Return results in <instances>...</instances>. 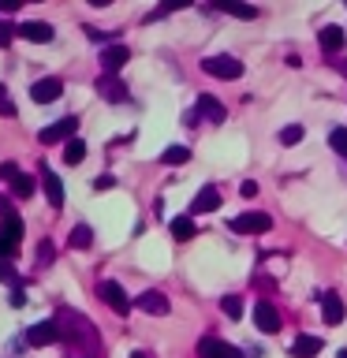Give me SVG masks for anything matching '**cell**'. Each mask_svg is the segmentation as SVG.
<instances>
[{
    "label": "cell",
    "instance_id": "26",
    "mask_svg": "<svg viewBox=\"0 0 347 358\" xmlns=\"http://www.w3.org/2000/svg\"><path fill=\"white\" fill-rule=\"evenodd\" d=\"M11 190H15V198H34V179L19 172L15 179H11Z\"/></svg>",
    "mask_w": 347,
    "mask_h": 358
},
{
    "label": "cell",
    "instance_id": "29",
    "mask_svg": "<svg viewBox=\"0 0 347 358\" xmlns=\"http://www.w3.org/2000/svg\"><path fill=\"white\" fill-rule=\"evenodd\" d=\"M15 34H19V27H11V22L0 19V49H4V45H11V38H15Z\"/></svg>",
    "mask_w": 347,
    "mask_h": 358
},
{
    "label": "cell",
    "instance_id": "39",
    "mask_svg": "<svg viewBox=\"0 0 347 358\" xmlns=\"http://www.w3.org/2000/svg\"><path fill=\"white\" fill-rule=\"evenodd\" d=\"M19 8V0H0V11H15Z\"/></svg>",
    "mask_w": 347,
    "mask_h": 358
},
{
    "label": "cell",
    "instance_id": "38",
    "mask_svg": "<svg viewBox=\"0 0 347 358\" xmlns=\"http://www.w3.org/2000/svg\"><path fill=\"white\" fill-rule=\"evenodd\" d=\"M112 183H116L112 176H97V179H94V190H108Z\"/></svg>",
    "mask_w": 347,
    "mask_h": 358
},
{
    "label": "cell",
    "instance_id": "23",
    "mask_svg": "<svg viewBox=\"0 0 347 358\" xmlns=\"http://www.w3.org/2000/svg\"><path fill=\"white\" fill-rule=\"evenodd\" d=\"M161 161L172 164V168H176V164H187V161H190V150H187V145H168V150L161 153Z\"/></svg>",
    "mask_w": 347,
    "mask_h": 358
},
{
    "label": "cell",
    "instance_id": "27",
    "mask_svg": "<svg viewBox=\"0 0 347 358\" xmlns=\"http://www.w3.org/2000/svg\"><path fill=\"white\" fill-rule=\"evenodd\" d=\"M329 145H332L340 157H347V127H336V131L329 134Z\"/></svg>",
    "mask_w": 347,
    "mask_h": 358
},
{
    "label": "cell",
    "instance_id": "6",
    "mask_svg": "<svg viewBox=\"0 0 347 358\" xmlns=\"http://www.w3.org/2000/svg\"><path fill=\"white\" fill-rule=\"evenodd\" d=\"M94 90H97L105 101H112V105H123V101H127V86H123L116 75H101Z\"/></svg>",
    "mask_w": 347,
    "mask_h": 358
},
{
    "label": "cell",
    "instance_id": "43",
    "mask_svg": "<svg viewBox=\"0 0 347 358\" xmlns=\"http://www.w3.org/2000/svg\"><path fill=\"white\" fill-rule=\"evenodd\" d=\"M4 213H11V209H8V201H4V198H0V217H4Z\"/></svg>",
    "mask_w": 347,
    "mask_h": 358
},
{
    "label": "cell",
    "instance_id": "12",
    "mask_svg": "<svg viewBox=\"0 0 347 358\" xmlns=\"http://www.w3.org/2000/svg\"><path fill=\"white\" fill-rule=\"evenodd\" d=\"M127 60H131V49H127V45H112V49L101 52V67H105V75H116Z\"/></svg>",
    "mask_w": 347,
    "mask_h": 358
},
{
    "label": "cell",
    "instance_id": "37",
    "mask_svg": "<svg viewBox=\"0 0 347 358\" xmlns=\"http://www.w3.org/2000/svg\"><path fill=\"white\" fill-rule=\"evenodd\" d=\"M239 194H243V198H254V194H257V183H254V179H246V183L239 187Z\"/></svg>",
    "mask_w": 347,
    "mask_h": 358
},
{
    "label": "cell",
    "instance_id": "15",
    "mask_svg": "<svg viewBox=\"0 0 347 358\" xmlns=\"http://www.w3.org/2000/svg\"><path fill=\"white\" fill-rule=\"evenodd\" d=\"M41 183H45V194H49V206L60 209V206H64V187H60V179H56L49 168H41Z\"/></svg>",
    "mask_w": 347,
    "mask_h": 358
},
{
    "label": "cell",
    "instance_id": "41",
    "mask_svg": "<svg viewBox=\"0 0 347 358\" xmlns=\"http://www.w3.org/2000/svg\"><path fill=\"white\" fill-rule=\"evenodd\" d=\"M332 67H336L340 75H347V60H332Z\"/></svg>",
    "mask_w": 347,
    "mask_h": 358
},
{
    "label": "cell",
    "instance_id": "34",
    "mask_svg": "<svg viewBox=\"0 0 347 358\" xmlns=\"http://www.w3.org/2000/svg\"><path fill=\"white\" fill-rule=\"evenodd\" d=\"M8 302H11L15 310H19V306H27V295H22V287H15V291H11V299H8Z\"/></svg>",
    "mask_w": 347,
    "mask_h": 358
},
{
    "label": "cell",
    "instance_id": "44",
    "mask_svg": "<svg viewBox=\"0 0 347 358\" xmlns=\"http://www.w3.org/2000/svg\"><path fill=\"white\" fill-rule=\"evenodd\" d=\"M340 358H347V351H340Z\"/></svg>",
    "mask_w": 347,
    "mask_h": 358
},
{
    "label": "cell",
    "instance_id": "17",
    "mask_svg": "<svg viewBox=\"0 0 347 358\" xmlns=\"http://www.w3.org/2000/svg\"><path fill=\"white\" fill-rule=\"evenodd\" d=\"M321 351V340L318 336H299L295 343H291V358H313Z\"/></svg>",
    "mask_w": 347,
    "mask_h": 358
},
{
    "label": "cell",
    "instance_id": "32",
    "mask_svg": "<svg viewBox=\"0 0 347 358\" xmlns=\"http://www.w3.org/2000/svg\"><path fill=\"white\" fill-rule=\"evenodd\" d=\"M0 116H15V101L4 94V86H0Z\"/></svg>",
    "mask_w": 347,
    "mask_h": 358
},
{
    "label": "cell",
    "instance_id": "21",
    "mask_svg": "<svg viewBox=\"0 0 347 358\" xmlns=\"http://www.w3.org/2000/svg\"><path fill=\"white\" fill-rule=\"evenodd\" d=\"M217 8H220V11H228V15H235V19H246V22L257 19V8H250V4H228V0H220Z\"/></svg>",
    "mask_w": 347,
    "mask_h": 358
},
{
    "label": "cell",
    "instance_id": "11",
    "mask_svg": "<svg viewBox=\"0 0 347 358\" xmlns=\"http://www.w3.org/2000/svg\"><path fill=\"white\" fill-rule=\"evenodd\" d=\"M19 38H22V41H34V45H49V41H52V27H49V22H38V19H34V22H22V27H19Z\"/></svg>",
    "mask_w": 347,
    "mask_h": 358
},
{
    "label": "cell",
    "instance_id": "2",
    "mask_svg": "<svg viewBox=\"0 0 347 358\" xmlns=\"http://www.w3.org/2000/svg\"><path fill=\"white\" fill-rule=\"evenodd\" d=\"M75 131H78V120L75 116H64V120H56V123H49V127L41 131V145H56V142H71L75 138Z\"/></svg>",
    "mask_w": 347,
    "mask_h": 358
},
{
    "label": "cell",
    "instance_id": "19",
    "mask_svg": "<svg viewBox=\"0 0 347 358\" xmlns=\"http://www.w3.org/2000/svg\"><path fill=\"white\" fill-rule=\"evenodd\" d=\"M224 347L228 343H220L217 336H206V340L198 343V358H224Z\"/></svg>",
    "mask_w": 347,
    "mask_h": 358
},
{
    "label": "cell",
    "instance_id": "13",
    "mask_svg": "<svg viewBox=\"0 0 347 358\" xmlns=\"http://www.w3.org/2000/svg\"><path fill=\"white\" fill-rule=\"evenodd\" d=\"M321 313H325V324H340L347 306H344L340 295H321Z\"/></svg>",
    "mask_w": 347,
    "mask_h": 358
},
{
    "label": "cell",
    "instance_id": "40",
    "mask_svg": "<svg viewBox=\"0 0 347 358\" xmlns=\"http://www.w3.org/2000/svg\"><path fill=\"white\" fill-rule=\"evenodd\" d=\"M224 358H243V351H235V347H224Z\"/></svg>",
    "mask_w": 347,
    "mask_h": 358
},
{
    "label": "cell",
    "instance_id": "35",
    "mask_svg": "<svg viewBox=\"0 0 347 358\" xmlns=\"http://www.w3.org/2000/svg\"><path fill=\"white\" fill-rule=\"evenodd\" d=\"M83 30H86V38H90V41H105V38H108V34H105V30H97V27H83Z\"/></svg>",
    "mask_w": 347,
    "mask_h": 358
},
{
    "label": "cell",
    "instance_id": "14",
    "mask_svg": "<svg viewBox=\"0 0 347 358\" xmlns=\"http://www.w3.org/2000/svg\"><path fill=\"white\" fill-rule=\"evenodd\" d=\"M344 41H347V34L340 27H321V34H318V45H321L325 52H340Z\"/></svg>",
    "mask_w": 347,
    "mask_h": 358
},
{
    "label": "cell",
    "instance_id": "3",
    "mask_svg": "<svg viewBox=\"0 0 347 358\" xmlns=\"http://www.w3.org/2000/svg\"><path fill=\"white\" fill-rule=\"evenodd\" d=\"M269 228H273V217H265V213H243L232 220V231L239 235H265Z\"/></svg>",
    "mask_w": 347,
    "mask_h": 358
},
{
    "label": "cell",
    "instance_id": "25",
    "mask_svg": "<svg viewBox=\"0 0 347 358\" xmlns=\"http://www.w3.org/2000/svg\"><path fill=\"white\" fill-rule=\"evenodd\" d=\"M220 310L228 313L232 321H239V317H243V299H239V295H224V299H220Z\"/></svg>",
    "mask_w": 347,
    "mask_h": 358
},
{
    "label": "cell",
    "instance_id": "33",
    "mask_svg": "<svg viewBox=\"0 0 347 358\" xmlns=\"http://www.w3.org/2000/svg\"><path fill=\"white\" fill-rule=\"evenodd\" d=\"M52 262V243H41L38 246V265H49Z\"/></svg>",
    "mask_w": 347,
    "mask_h": 358
},
{
    "label": "cell",
    "instance_id": "1",
    "mask_svg": "<svg viewBox=\"0 0 347 358\" xmlns=\"http://www.w3.org/2000/svg\"><path fill=\"white\" fill-rule=\"evenodd\" d=\"M201 71L213 75V78H224V83H232V78L243 75V60H235V56H206V60H201Z\"/></svg>",
    "mask_w": 347,
    "mask_h": 358
},
{
    "label": "cell",
    "instance_id": "9",
    "mask_svg": "<svg viewBox=\"0 0 347 358\" xmlns=\"http://www.w3.org/2000/svg\"><path fill=\"white\" fill-rule=\"evenodd\" d=\"M64 94V83L60 78H38V83L30 86V97L38 101V105H49V101H56Z\"/></svg>",
    "mask_w": 347,
    "mask_h": 358
},
{
    "label": "cell",
    "instance_id": "42",
    "mask_svg": "<svg viewBox=\"0 0 347 358\" xmlns=\"http://www.w3.org/2000/svg\"><path fill=\"white\" fill-rule=\"evenodd\" d=\"M131 358H153V355H150V351H134Z\"/></svg>",
    "mask_w": 347,
    "mask_h": 358
},
{
    "label": "cell",
    "instance_id": "8",
    "mask_svg": "<svg viewBox=\"0 0 347 358\" xmlns=\"http://www.w3.org/2000/svg\"><path fill=\"white\" fill-rule=\"evenodd\" d=\"M134 306H139L142 313H150V317H164V313L172 310V306H168V299L161 295V291H142V295L134 299Z\"/></svg>",
    "mask_w": 347,
    "mask_h": 358
},
{
    "label": "cell",
    "instance_id": "10",
    "mask_svg": "<svg viewBox=\"0 0 347 358\" xmlns=\"http://www.w3.org/2000/svg\"><path fill=\"white\" fill-rule=\"evenodd\" d=\"M213 209H220V187L206 183L190 201V213H213Z\"/></svg>",
    "mask_w": 347,
    "mask_h": 358
},
{
    "label": "cell",
    "instance_id": "30",
    "mask_svg": "<svg viewBox=\"0 0 347 358\" xmlns=\"http://www.w3.org/2000/svg\"><path fill=\"white\" fill-rule=\"evenodd\" d=\"M19 254V243H11L8 235H0V262H4V257H15Z\"/></svg>",
    "mask_w": 347,
    "mask_h": 358
},
{
    "label": "cell",
    "instance_id": "20",
    "mask_svg": "<svg viewBox=\"0 0 347 358\" xmlns=\"http://www.w3.org/2000/svg\"><path fill=\"white\" fill-rule=\"evenodd\" d=\"M0 235H8L11 243L22 239V220L15 217V213H4V224H0Z\"/></svg>",
    "mask_w": 347,
    "mask_h": 358
},
{
    "label": "cell",
    "instance_id": "22",
    "mask_svg": "<svg viewBox=\"0 0 347 358\" xmlns=\"http://www.w3.org/2000/svg\"><path fill=\"white\" fill-rule=\"evenodd\" d=\"M83 157H86V142L83 138H71L64 145V164H78Z\"/></svg>",
    "mask_w": 347,
    "mask_h": 358
},
{
    "label": "cell",
    "instance_id": "4",
    "mask_svg": "<svg viewBox=\"0 0 347 358\" xmlns=\"http://www.w3.org/2000/svg\"><path fill=\"white\" fill-rule=\"evenodd\" d=\"M60 324H56V321H38V324H30V329H27V343L30 347H49V343H56V340H60Z\"/></svg>",
    "mask_w": 347,
    "mask_h": 358
},
{
    "label": "cell",
    "instance_id": "24",
    "mask_svg": "<svg viewBox=\"0 0 347 358\" xmlns=\"http://www.w3.org/2000/svg\"><path fill=\"white\" fill-rule=\"evenodd\" d=\"M90 243H94V231H90L86 224H78V228L71 231V246L75 250H90Z\"/></svg>",
    "mask_w": 347,
    "mask_h": 358
},
{
    "label": "cell",
    "instance_id": "18",
    "mask_svg": "<svg viewBox=\"0 0 347 358\" xmlns=\"http://www.w3.org/2000/svg\"><path fill=\"white\" fill-rule=\"evenodd\" d=\"M172 235H176L179 243L194 239V235H198V224H194V217H190V213H187V217H176V220H172Z\"/></svg>",
    "mask_w": 347,
    "mask_h": 358
},
{
    "label": "cell",
    "instance_id": "28",
    "mask_svg": "<svg viewBox=\"0 0 347 358\" xmlns=\"http://www.w3.org/2000/svg\"><path fill=\"white\" fill-rule=\"evenodd\" d=\"M280 142H284V145H295V142H302V127H299V123H291V127H284V131H280Z\"/></svg>",
    "mask_w": 347,
    "mask_h": 358
},
{
    "label": "cell",
    "instance_id": "5",
    "mask_svg": "<svg viewBox=\"0 0 347 358\" xmlns=\"http://www.w3.org/2000/svg\"><path fill=\"white\" fill-rule=\"evenodd\" d=\"M254 324H257L265 336H276V332H280V313H276L273 302H265V299L254 302Z\"/></svg>",
    "mask_w": 347,
    "mask_h": 358
},
{
    "label": "cell",
    "instance_id": "16",
    "mask_svg": "<svg viewBox=\"0 0 347 358\" xmlns=\"http://www.w3.org/2000/svg\"><path fill=\"white\" fill-rule=\"evenodd\" d=\"M198 116H206V120H213V123H220L224 116H228V112H224V105H220L217 97L201 94V97H198Z\"/></svg>",
    "mask_w": 347,
    "mask_h": 358
},
{
    "label": "cell",
    "instance_id": "36",
    "mask_svg": "<svg viewBox=\"0 0 347 358\" xmlns=\"http://www.w3.org/2000/svg\"><path fill=\"white\" fill-rule=\"evenodd\" d=\"M0 176H4V179H15V176H19V168L11 164V161H4V164H0Z\"/></svg>",
    "mask_w": 347,
    "mask_h": 358
},
{
    "label": "cell",
    "instance_id": "7",
    "mask_svg": "<svg viewBox=\"0 0 347 358\" xmlns=\"http://www.w3.org/2000/svg\"><path fill=\"white\" fill-rule=\"evenodd\" d=\"M101 299H105L116 313H131V299H127V291H123L116 280H105V284H101Z\"/></svg>",
    "mask_w": 347,
    "mask_h": 358
},
{
    "label": "cell",
    "instance_id": "31",
    "mask_svg": "<svg viewBox=\"0 0 347 358\" xmlns=\"http://www.w3.org/2000/svg\"><path fill=\"white\" fill-rule=\"evenodd\" d=\"M0 280H4V284H15V287H19V273H15V268H11L8 262H0Z\"/></svg>",
    "mask_w": 347,
    "mask_h": 358
}]
</instances>
